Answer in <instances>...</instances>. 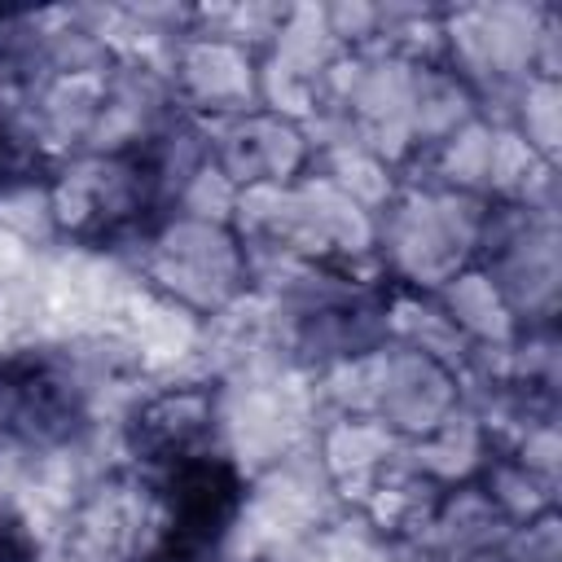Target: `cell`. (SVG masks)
Returning a JSON list of instances; mask_svg holds the SVG:
<instances>
[{"label": "cell", "instance_id": "obj_1", "mask_svg": "<svg viewBox=\"0 0 562 562\" xmlns=\"http://www.w3.org/2000/svg\"><path fill=\"white\" fill-rule=\"evenodd\" d=\"M241 501H246L241 470L211 448L193 452L162 470V483H158L162 531L158 536L198 544V549H220L233 518L241 514Z\"/></svg>", "mask_w": 562, "mask_h": 562}, {"label": "cell", "instance_id": "obj_2", "mask_svg": "<svg viewBox=\"0 0 562 562\" xmlns=\"http://www.w3.org/2000/svg\"><path fill=\"white\" fill-rule=\"evenodd\" d=\"M158 281L198 307H215L224 299L237 294L246 263H241V246L206 220H176L167 224V233L158 237Z\"/></svg>", "mask_w": 562, "mask_h": 562}, {"label": "cell", "instance_id": "obj_3", "mask_svg": "<svg viewBox=\"0 0 562 562\" xmlns=\"http://www.w3.org/2000/svg\"><path fill=\"white\" fill-rule=\"evenodd\" d=\"M215 391L202 382H180V386H162L149 400L136 404L132 422H127V448L136 461L145 465H176L193 452H206L211 435H215Z\"/></svg>", "mask_w": 562, "mask_h": 562}, {"label": "cell", "instance_id": "obj_4", "mask_svg": "<svg viewBox=\"0 0 562 562\" xmlns=\"http://www.w3.org/2000/svg\"><path fill=\"white\" fill-rule=\"evenodd\" d=\"M307 158V145L294 123L277 114H246L224 132L220 145V167L233 180L246 184H268V180H290Z\"/></svg>", "mask_w": 562, "mask_h": 562}, {"label": "cell", "instance_id": "obj_5", "mask_svg": "<svg viewBox=\"0 0 562 562\" xmlns=\"http://www.w3.org/2000/svg\"><path fill=\"white\" fill-rule=\"evenodd\" d=\"M0 562H35V531L13 505H0Z\"/></svg>", "mask_w": 562, "mask_h": 562}]
</instances>
